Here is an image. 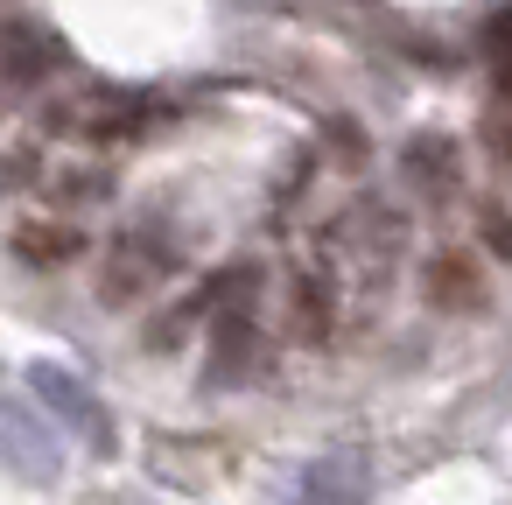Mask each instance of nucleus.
<instances>
[{"instance_id": "20e7f679", "label": "nucleus", "mask_w": 512, "mask_h": 505, "mask_svg": "<svg viewBox=\"0 0 512 505\" xmlns=\"http://www.w3.org/2000/svg\"><path fill=\"white\" fill-rule=\"evenodd\" d=\"M8 456H15V477H57V435L36 442V407L29 400H8Z\"/></svg>"}, {"instance_id": "f03ea898", "label": "nucleus", "mask_w": 512, "mask_h": 505, "mask_svg": "<svg viewBox=\"0 0 512 505\" xmlns=\"http://www.w3.org/2000/svg\"><path fill=\"white\" fill-rule=\"evenodd\" d=\"M365 491H372V477L358 456H323V463H309L295 505H365Z\"/></svg>"}, {"instance_id": "9d476101", "label": "nucleus", "mask_w": 512, "mask_h": 505, "mask_svg": "<svg viewBox=\"0 0 512 505\" xmlns=\"http://www.w3.org/2000/svg\"><path fill=\"white\" fill-rule=\"evenodd\" d=\"M484 239H491L498 253H512V218H498V211H484Z\"/></svg>"}, {"instance_id": "f257e3e1", "label": "nucleus", "mask_w": 512, "mask_h": 505, "mask_svg": "<svg viewBox=\"0 0 512 505\" xmlns=\"http://www.w3.org/2000/svg\"><path fill=\"white\" fill-rule=\"evenodd\" d=\"M29 386L43 393V414H64V421H71L78 435L106 442V414L92 407V393H85V386H78V379H71L64 365H36V372H29Z\"/></svg>"}, {"instance_id": "1a4fd4ad", "label": "nucleus", "mask_w": 512, "mask_h": 505, "mask_svg": "<svg viewBox=\"0 0 512 505\" xmlns=\"http://www.w3.org/2000/svg\"><path fill=\"white\" fill-rule=\"evenodd\" d=\"M491 57H498V71H505V92H512V15L491 29Z\"/></svg>"}, {"instance_id": "423d86ee", "label": "nucleus", "mask_w": 512, "mask_h": 505, "mask_svg": "<svg viewBox=\"0 0 512 505\" xmlns=\"http://www.w3.org/2000/svg\"><path fill=\"white\" fill-rule=\"evenodd\" d=\"M15 253H22L29 267L78 260V253H85V232H71V225H22V232H15Z\"/></svg>"}, {"instance_id": "39448f33", "label": "nucleus", "mask_w": 512, "mask_h": 505, "mask_svg": "<svg viewBox=\"0 0 512 505\" xmlns=\"http://www.w3.org/2000/svg\"><path fill=\"white\" fill-rule=\"evenodd\" d=\"M57 64H64L57 36L29 29V22H15V43H8V85H36V78H43V71H57Z\"/></svg>"}, {"instance_id": "7ed1b4c3", "label": "nucleus", "mask_w": 512, "mask_h": 505, "mask_svg": "<svg viewBox=\"0 0 512 505\" xmlns=\"http://www.w3.org/2000/svg\"><path fill=\"white\" fill-rule=\"evenodd\" d=\"M162 274H169V246H148V239H127L99 295H106V302H134V295H141V288H155Z\"/></svg>"}, {"instance_id": "6e6552de", "label": "nucleus", "mask_w": 512, "mask_h": 505, "mask_svg": "<svg viewBox=\"0 0 512 505\" xmlns=\"http://www.w3.org/2000/svg\"><path fill=\"white\" fill-rule=\"evenodd\" d=\"M428 288H435V302L449 295V302H470V260H435V274H428Z\"/></svg>"}, {"instance_id": "0eeeda50", "label": "nucleus", "mask_w": 512, "mask_h": 505, "mask_svg": "<svg viewBox=\"0 0 512 505\" xmlns=\"http://www.w3.org/2000/svg\"><path fill=\"white\" fill-rule=\"evenodd\" d=\"M407 176H414L421 190H449V183H456V148L435 141V134L407 141Z\"/></svg>"}]
</instances>
